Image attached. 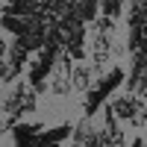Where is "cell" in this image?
Here are the masks:
<instances>
[{
  "label": "cell",
  "instance_id": "52a82bcc",
  "mask_svg": "<svg viewBox=\"0 0 147 147\" xmlns=\"http://www.w3.org/2000/svg\"><path fill=\"white\" fill-rule=\"evenodd\" d=\"M71 141L74 144H97V127L91 124V118L82 115V121L71 129Z\"/></svg>",
  "mask_w": 147,
  "mask_h": 147
},
{
  "label": "cell",
  "instance_id": "5b68a950",
  "mask_svg": "<svg viewBox=\"0 0 147 147\" xmlns=\"http://www.w3.org/2000/svg\"><path fill=\"white\" fill-rule=\"evenodd\" d=\"M71 129H74V124H56V127H50V129H41L38 136H35V141L32 144H62V141H68L71 138Z\"/></svg>",
  "mask_w": 147,
  "mask_h": 147
},
{
  "label": "cell",
  "instance_id": "6da1fadb",
  "mask_svg": "<svg viewBox=\"0 0 147 147\" xmlns=\"http://www.w3.org/2000/svg\"><path fill=\"white\" fill-rule=\"evenodd\" d=\"M0 109H3V115L15 124V121L32 115L35 109H38V91H35L30 82H18V85H12V88L3 94Z\"/></svg>",
  "mask_w": 147,
  "mask_h": 147
},
{
  "label": "cell",
  "instance_id": "277c9868",
  "mask_svg": "<svg viewBox=\"0 0 147 147\" xmlns=\"http://www.w3.org/2000/svg\"><path fill=\"white\" fill-rule=\"evenodd\" d=\"M44 129V124L41 121H35V124H27V121H15V124L9 127V138L15 141V144H32L35 141V136H38V132Z\"/></svg>",
  "mask_w": 147,
  "mask_h": 147
},
{
  "label": "cell",
  "instance_id": "30bf717a",
  "mask_svg": "<svg viewBox=\"0 0 147 147\" xmlns=\"http://www.w3.org/2000/svg\"><path fill=\"white\" fill-rule=\"evenodd\" d=\"M129 144H132V147H141V144H147V138H144V136H136V138H132Z\"/></svg>",
  "mask_w": 147,
  "mask_h": 147
},
{
  "label": "cell",
  "instance_id": "ba28073f",
  "mask_svg": "<svg viewBox=\"0 0 147 147\" xmlns=\"http://www.w3.org/2000/svg\"><path fill=\"white\" fill-rule=\"evenodd\" d=\"M0 30H6L12 35H24L30 30V21L21 15H9V12H0Z\"/></svg>",
  "mask_w": 147,
  "mask_h": 147
},
{
  "label": "cell",
  "instance_id": "3957f363",
  "mask_svg": "<svg viewBox=\"0 0 147 147\" xmlns=\"http://www.w3.org/2000/svg\"><path fill=\"white\" fill-rule=\"evenodd\" d=\"M71 71H74V59L68 56V50H59L53 71L47 77V91L53 97H68L71 94Z\"/></svg>",
  "mask_w": 147,
  "mask_h": 147
},
{
  "label": "cell",
  "instance_id": "9c48e42d",
  "mask_svg": "<svg viewBox=\"0 0 147 147\" xmlns=\"http://www.w3.org/2000/svg\"><path fill=\"white\" fill-rule=\"evenodd\" d=\"M121 12H124V0H100V15L121 18Z\"/></svg>",
  "mask_w": 147,
  "mask_h": 147
},
{
  "label": "cell",
  "instance_id": "8992f818",
  "mask_svg": "<svg viewBox=\"0 0 147 147\" xmlns=\"http://www.w3.org/2000/svg\"><path fill=\"white\" fill-rule=\"evenodd\" d=\"M91 85H94V71L88 65H74V71H71V91L85 94Z\"/></svg>",
  "mask_w": 147,
  "mask_h": 147
},
{
  "label": "cell",
  "instance_id": "7a4b0ae2",
  "mask_svg": "<svg viewBox=\"0 0 147 147\" xmlns=\"http://www.w3.org/2000/svg\"><path fill=\"white\" fill-rule=\"evenodd\" d=\"M109 103H112V109H115V118H118V121H124L127 127H132V129L147 127V100H144L141 94L127 91V94L112 97Z\"/></svg>",
  "mask_w": 147,
  "mask_h": 147
}]
</instances>
